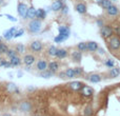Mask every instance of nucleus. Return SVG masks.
Returning <instances> with one entry per match:
<instances>
[{
	"instance_id": "f257e3e1",
	"label": "nucleus",
	"mask_w": 120,
	"mask_h": 116,
	"mask_svg": "<svg viewBox=\"0 0 120 116\" xmlns=\"http://www.w3.org/2000/svg\"><path fill=\"white\" fill-rule=\"evenodd\" d=\"M41 27H42L41 20L35 18V19H32L29 22V24H27V30H29V32L31 34H37L40 32Z\"/></svg>"
},
{
	"instance_id": "f03ea898",
	"label": "nucleus",
	"mask_w": 120,
	"mask_h": 116,
	"mask_svg": "<svg viewBox=\"0 0 120 116\" xmlns=\"http://www.w3.org/2000/svg\"><path fill=\"white\" fill-rule=\"evenodd\" d=\"M27 11H29V6L26 5L23 2H18V5H17V13L22 17L23 19L27 18Z\"/></svg>"
},
{
	"instance_id": "7ed1b4c3",
	"label": "nucleus",
	"mask_w": 120,
	"mask_h": 116,
	"mask_svg": "<svg viewBox=\"0 0 120 116\" xmlns=\"http://www.w3.org/2000/svg\"><path fill=\"white\" fill-rule=\"evenodd\" d=\"M101 36L105 39H110L111 37H113V34H114V30L110 27V25H103L101 27Z\"/></svg>"
},
{
	"instance_id": "20e7f679",
	"label": "nucleus",
	"mask_w": 120,
	"mask_h": 116,
	"mask_svg": "<svg viewBox=\"0 0 120 116\" xmlns=\"http://www.w3.org/2000/svg\"><path fill=\"white\" fill-rule=\"evenodd\" d=\"M109 48L110 50L113 51H117L120 49V38L117 36V37H111L110 40H109Z\"/></svg>"
},
{
	"instance_id": "39448f33",
	"label": "nucleus",
	"mask_w": 120,
	"mask_h": 116,
	"mask_svg": "<svg viewBox=\"0 0 120 116\" xmlns=\"http://www.w3.org/2000/svg\"><path fill=\"white\" fill-rule=\"evenodd\" d=\"M30 49H31L32 52H41L42 51V43L39 40H35V41H32L30 44Z\"/></svg>"
},
{
	"instance_id": "423d86ee",
	"label": "nucleus",
	"mask_w": 120,
	"mask_h": 116,
	"mask_svg": "<svg viewBox=\"0 0 120 116\" xmlns=\"http://www.w3.org/2000/svg\"><path fill=\"white\" fill-rule=\"evenodd\" d=\"M35 56L34 55H31V54H26L24 55L22 58V62L25 64V66H32V64L35 62Z\"/></svg>"
},
{
	"instance_id": "0eeeda50",
	"label": "nucleus",
	"mask_w": 120,
	"mask_h": 116,
	"mask_svg": "<svg viewBox=\"0 0 120 116\" xmlns=\"http://www.w3.org/2000/svg\"><path fill=\"white\" fill-rule=\"evenodd\" d=\"M17 30H16V27H11L10 30H8V31H5L4 32V34H3V37H4V39L5 40H11L12 38H14V35H15V32H16Z\"/></svg>"
},
{
	"instance_id": "6e6552de",
	"label": "nucleus",
	"mask_w": 120,
	"mask_h": 116,
	"mask_svg": "<svg viewBox=\"0 0 120 116\" xmlns=\"http://www.w3.org/2000/svg\"><path fill=\"white\" fill-rule=\"evenodd\" d=\"M48 64L49 63L45 60L40 59V60H38L37 64H36V68H37V70L39 71V72H43V71L48 70Z\"/></svg>"
},
{
	"instance_id": "1a4fd4ad",
	"label": "nucleus",
	"mask_w": 120,
	"mask_h": 116,
	"mask_svg": "<svg viewBox=\"0 0 120 116\" xmlns=\"http://www.w3.org/2000/svg\"><path fill=\"white\" fill-rule=\"evenodd\" d=\"M58 31H59V35L63 36L64 38H66L68 39V36H70V29H68V27H65V25H60L58 27Z\"/></svg>"
},
{
	"instance_id": "9d476101",
	"label": "nucleus",
	"mask_w": 120,
	"mask_h": 116,
	"mask_svg": "<svg viewBox=\"0 0 120 116\" xmlns=\"http://www.w3.org/2000/svg\"><path fill=\"white\" fill-rule=\"evenodd\" d=\"M83 87V83L80 82V81H72V82L68 85V88L72 89L73 91H80Z\"/></svg>"
},
{
	"instance_id": "9b49d317",
	"label": "nucleus",
	"mask_w": 120,
	"mask_h": 116,
	"mask_svg": "<svg viewBox=\"0 0 120 116\" xmlns=\"http://www.w3.org/2000/svg\"><path fill=\"white\" fill-rule=\"evenodd\" d=\"M81 91V94H82L83 96H85V97H89V96H92L94 94V91L92 88L87 87V85H83L82 89L80 90Z\"/></svg>"
},
{
	"instance_id": "f8f14e48",
	"label": "nucleus",
	"mask_w": 120,
	"mask_h": 116,
	"mask_svg": "<svg viewBox=\"0 0 120 116\" xmlns=\"http://www.w3.org/2000/svg\"><path fill=\"white\" fill-rule=\"evenodd\" d=\"M75 10L80 15H83L86 13V5H85L84 3H81V2L80 3H77L76 5H75Z\"/></svg>"
},
{
	"instance_id": "ddd939ff",
	"label": "nucleus",
	"mask_w": 120,
	"mask_h": 116,
	"mask_svg": "<svg viewBox=\"0 0 120 116\" xmlns=\"http://www.w3.org/2000/svg\"><path fill=\"white\" fill-rule=\"evenodd\" d=\"M101 79L102 78L99 74H91V75H89V77H87V80L92 83H98L101 81Z\"/></svg>"
},
{
	"instance_id": "4468645a",
	"label": "nucleus",
	"mask_w": 120,
	"mask_h": 116,
	"mask_svg": "<svg viewBox=\"0 0 120 116\" xmlns=\"http://www.w3.org/2000/svg\"><path fill=\"white\" fill-rule=\"evenodd\" d=\"M58 69H59V63L58 62H56V61H52V62H50V63L48 64V70L51 71L53 74L56 73L57 71H58Z\"/></svg>"
},
{
	"instance_id": "2eb2a0df",
	"label": "nucleus",
	"mask_w": 120,
	"mask_h": 116,
	"mask_svg": "<svg viewBox=\"0 0 120 116\" xmlns=\"http://www.w3.org/2000/svg\"><path fill=\"white\" fill-rule=\"evenodd\" d=\"M106 13H108L109 16H116V15H118L119 10H118V8H117L116 5H113L112 4V5L106 10Z\"/></svg>"
},
{
	"instance_id": "dca6fc26",
	"label": "nucleus",
	"mask_w": 120,
	"mask_h": 116,
	"mask_svg": "<svg viewBox=\"0 0 120 116\" xmlns=\"http://www.w3.org/2000/svg\"><path fill=\"white\" fill-rule=\"evenodd\" d=\"M8 61L11 62V64H12V66H18L21 64V62H22V59H21L20 57L17 55V56H14L12 58H10V60Z\"/></svg>"
},
{
	"instance_id": "f3484780",
	"label": "nucleus",
	"mask_w": 120,
	"mask_h": 116,
	"mask_svg": "<svg viewBox=\"0 0 120 116\" xmlns=\"http://www.w3.org/2000/svg\"><path fill=\"white\" fill-rule=\"evenodd\" d=\"M63 8V3L62 1H58V0H55L52 3V10L54 12H58V11H61V8Z\"/></svg>"
},
{
	"instance_id": "a211bd4d",
	"label": "nucleus",
	"mask_w": 120,
	"mask_h": 116,
	"mask_svg": "<svg viewBox=\"0 0 120 116\" xmlns=\"http://www.w3.org/2000/svg\"><path fill=\"white\" fill-rule=\"evenodd\" d=\"M98 43L96 41H90V42H87V51H90V52H92V53H94V52H96V51L98 50Z\"/></svg>"
},
{
	"instance_id": "6ab92c4d",
	"label": "nucleus",
	"mask_w": 120,
	"mask_h": 116,
	"mask_svg": "<svg viewBox=\"0 0 120 116\" xmlns=\"http://www.w3.org/2000/svg\"><path fill=\"white\" fill-rule=\"evenodd\" d=\"M72 59H73V61H75V62H80L81 59H82V53H81L79 50H78V52H77V51L73 52L72 53Z\"/></svg>"
},
{
	"instance_id": "aec40b11",
	"label": "nucleus",
	"mask_w": 120,
	"mask_h": 116,
	"mask_svg": "<svg viewBox=\"0 0 120 116\" xmlns=\"http://www.w3.org/2000/svg\"><path fill=\"white\" fill-rule=\"evenodd\" d=\"M36 12H37V10H36L34 6H30L29 8V11H27V18L29 19H35L36 18Z\"/></svg>"
},
{
	"instance_id": "412c9836",
	"label": "nucleus",
	"mask_w": 120,
	"mask_h": 116,
	"mask_svg": "<svg viewBox=\"0 0 120 116\" xmlns=\"http://www.w3.org/2000/svg\"><path fill=\"white\" fill-rule=\"evenodd\" d=\"M120 74V69L117 68V66H114V68L110 69V76L112 77V78H116V77H118Z\"/></svg>"
},
{
	"instance_id": "4be33fe9",
	"label": "nucleus",
	"mask_w": 120,
	"mask_h": 116,
	"mask_svg": "<svg viewBox=\"0 0 120 116\" xmlns=\"http://www.w3.org/2000/svg\"><path fill=\"white\" fill-rule=\"evenodd\" d=\"M68 56V51L65 49H58L57 50V54H56V57L59 58V59H62V58H65Z\"/></svg>"
},
{
	"instance_id": "5701e85b",
	"label": "nucleus",
	"mask_w": 120,
	"mask_h": 116,
	"mask_svg": "<svg viewBox=\"0 0 120 116\" xmlns=\"http://www.w3.org/2000/svg\"><path fill=\"white\" fill-rule=\"evenodd\" d=\"M45 11L43 8H38L37 12H36V18L39 19V20H43L45 18Z\"/></svg>"
},
{
	"instance_id": "b1692460",
	"label": "nucleus",
	"mask_w": 120,
	"mask_h": 116,
	"mask_svg": "<svg viewBox=\"0 0 120 116\" xmlns=\"http://www.w3.org/2000/svg\"><path fill=\"white\" fill-rule=\"evenodd\" d=\"M57 50H58V49H57L56 46H50V48L48 49V55L49 56H52V57H56Z\"/></svg>"
},
{
	"instance_id": "393cba45",
	"label": "nucleus",
	"mask_w": 120,
	"mask_h": 116,
	"mask_svg": "<svg viewBox=\"0 0 120 116\" xmlns=\"http://www.w3.org/2000/svg\"><path fill=\"white\" fill-rule=\"evenodd\" d=\"M20 109L23 112H27V111H30V109H31V104L27 101H23L20 106Z\"/></svg>"
},
{
	"instance_id": "a878e982",
	"label": "nucleus",
	"mask_w": 120,
	"mask_h": 116,
	"mask_svg": "<svg viewBox=\"0 0 120 116\" xmlns=\"http://www.w3.org/2000/svg\"><path fill=\"white\" fill-rule=\"evenodd\" d=\"M39 76L42 77V78H50V77L53 76V73L49 70H45V71H43V72H40Z\"/></svg>"
},
{
	"instance_id": "bb28decb",
	"label": "nucleus",
	"mask_w": 120,
	"mask_h": 116,
	"mask_svg": "<svg viewBox=\"0 0 120 116\" xmlns=\"http://www.w3.org/2000/svg\"><path fill=\"white\" fill-rule=\"evenodd\" d=\"M16 51H17V53H19V54H24V53H25V46H24V44L18 43L16 46Z\"/></svg>"
},
{
	"instance_id": "cd10ccee",
	"label": "nucleus",
	"mask_w": 120,
	"mask_h": 116,
	"mask_svg": "<svg viewBox=\"0 0 120 116\" xmlns=\"http://www.w3.org/2000/svg\"><path fill=\"white\" fill-rule=\"evenodd\" d=\"M77 49H78L80 52H85V51H87V43H85V42H80V43H78V46H77Z\"/></svg>"
},
{
	"instance_id": "c85d7f7f",
	"label": "nucleus",
	"mask_w": 120,
	"mask_h": 116,
	"mask_svg": "<svg viewBox=\"0 0 120 116\" xmlns=\"http://www.w3.org/2000/svg\"><path fill=\"white\" fill-rule=\"evenodd\" d=\"M64 72H65V75H66V77H68V79H72V78H74L75 77L74 69H66Z\"/></svg>"
},
{
	"instance_id": "c756f323",
	"label": "nucleus",
	"mask_w": 120,
	"mask_h": 116,
	"mask_svg": "<svg viewBox=\"0 0 120 116\" xmlns=\"http://www.w3.org/2000/svg\"><path fill=\"white\" fill-rule=\"evenodd\" d=\"M112 0H103V1L100 3V5L102 6L103 8H105V10H108L109 8H110L111 5H112Z\"/></svg>"
},
{
	"instance_id": "7c9ffc66",
	"label": "nucleus",
	"mask_w": 120,
	"mask_h": 116,
	"mask_svg": "<svg viewBox=\"0 0 120 116\" xmlns=\"http://www.w3.org/2000/svg\"><path fill=\"white\" fill-rule=\"evenodd\" d=\"M8 46L1 41V42H0V53H1V54H6V52H8Z\"/></svg>"
},
{
	"instance_id": "2f4dec72",
	"label": "nucleus",
	"mask_w": 120,
	"mask_h": 116,
	"mask_svg": "<svg viewBox=\"0 0 120 116\" xmlns=\"http://www.w3.org/2000/svg\"><path fill=\"white\" fill-rule=\"evenodd\" d=\"M17 55H18V53H17V51L14 50V49H10V50L6 52V56L8 58H12L14 56H17Z\"/></svg>"
},
{
	"instance_id": "473e14b6",
	"label": "nucleus",
	"mask_w": 120,
	"mask_h": 116,
	"mask_svg": "<svg viewBox=\"0 0 120 116\" xmlns=\"http://www.w3.org/2000/svg\"><path fill=\"white\" fill-rule=\"evenodd\" d=\"M104 64H105V66H108L109 69H112L115 66V61H114V59H108V60H105Z\"/></svg>"
},
{
	"instance_id": "72a5a7b5",
	"label": "nucleus",
	"mask_w": 120,
	"mask_h": 116,
	"mask_svg": "<svg viewBox=\"0 0 120 116\" xmlns=\"http://www.w3.org/2000/svg\"><path fill=\"white\" fill-rule=\"evenodd\" d=\"M82 73H83V69H82V68H80V66H78V68H75V69H74V74H75V77L82 75Z\"/></svg>"
},
{
	"instance_id": "f704fd0d",
	"label": "nucleus",
	"mask_w": 120,
	"mask_h": 116,
	"mask_svg": "<svg viewBox=\"0 0 120 116\" xmlns=\"http://www.w3.org/2000/svg\"><path fill=\"white\" fill-rule=\"evenodd\" d=\"M23 33H24V30L23 29H20V30H17L16 32H15V35H14V38H17V37H20V36L23 35Z\"/></svg>"
},
{
	"instance_id": "c9c22d12",
	"label": "nucleus",
	"mask_w": 120,
	"mask_h": 116,
	"mask_svg": "<svg viewBox=\"0 0 120 116\" xmlns=\"http://www.w3.org/2000/svg\"><path fill=\"white\" fill-rule=\"evenodd\" d=\"M84 114L85 116H91L93 114V111H92V107H86L84 109Z\"/></svg>"
},
{
	"instance_id": "e433bc0d",
	"label": "nucleus",
	"mask_w": 120,
	"mask_h": 116,
	"mask_svg": "<svg viewBox=\"0 0 120 116\" xmlns=\"http://www.w3.org/2000/svg\"><path fill=\"white\" fill-rule=\"evenodd\" d=\"M64 40H66V38H64L61 35H58L57 37H55V42H57V43H60V42L64 41Z\"/></svg>"
},
{
	"instance_id": "4c0bfd02",
	"label": "nucleus",
	"mask_w": 120,
	"mask_h": 116,
	"mask_svg": "<svg viewBox=\"0 0 120 116\" xmlns=\"http://www.w3.org/2000/svg\"><path fill=\"white\" fill-rule=\"evenodd\" d=\"M4 16H5V17H8V20L13 21V22H16V21H17V19L15 18V17L11 16V15H8V14H5V15H4Z\"/></svg>"
},
{
	"instance_id": "58836bf2",
	"label": "nucleus",
	"mask_w": 120,
	"mask_h": 116,
	"mask_svg": "<svg viewBox=\"0 0 120 116\" xmlns=\"http://www.w3.org/2000/svg\"><path fill=\"white\" fill-rule=\"evenodd\" d=\"M6 62H8V60H6L5 58H0V68H1V66H5Z\"/></svg>"
},
{
	"instance_id": "ea45409f",
	"label": "nucleus",
	"mask_w": 120,
	"mask_h": 116,
	"mask_svg": "<svg viewBox=\"0 0 120 116\" xmlns=\"http://www.w3.org/2000/svg\"><path fill=\"white\" fill-rule=\"evenodd\" d=\"M59 77L60 78H62V79H68V77H66V75H65V72L59 73Z\"/></svg>"
},
{
	"instance_id": "a19ab883",
	"label": "nucleus",
	"mask_w": 120,
	"mask_h": 116,
	"mask_svg": "<svg viewBox=\"0 0 120 116\" xmlns=\"http://www.w3.org/2000/svg\"><path fill=\"white\" fill-rule=\"evenodd\" d=\"M115 33H116V35H118V37L120 38V25L115 29Z\"/></svg>"
},
{
	"instance_id": "79ce46f5",
	"label": "nucleus",
	"mask_w": 120,
	"mask_h": 116,
	"mask_svg": "<svg viewBox=\"0 0 120 116\" xmlns=\"http://www.w3.org/2000/svg\"><path fill=\"white\" fill-rule=\"evenodd\" d=\"M68 8L66 5H63V8H61V11H62V13H63V14H66V13H68Z\"/></svg>"
},
{
	"instance_id": "37998d69",
	"label": "nucleus",
	"mask_w": 120,
	"mask_h": 116,
	"mask_svg": "<svg viewBox=\"0 0 120 116\" xmlns=\"http://www.w3.org/2000/svg\"><path fill=\"white\" fill-rule=\"evenodd\" d=\"M97 23H98V25H99L100 27H103V21H102V20H98V21H97Z\"/></svg>"
},
{
	"instance_id": "c03bdc74",
	"label": "nucleus",
	"mask_w": 120,
	"mask_h": 116,
	"mask_svg": "<svg viewBox=\"0 0 120 116\" xmlns=\"http://www.w3.org/2000/svg\"><path fill=\"white\" fill-rule=\"evenodd\" d=\"M97 51H99V54H100V55H101V54L103 55V54H104V50H103V49L98 48V50H97Z\"/></svg>"
},
{
	"instance_id": "a18cd8bd",
	"label": "nucleus",
	"mask_w": 120,
	"mask_h": 116,
	"mask_svg": "<svg viewBox=\"0 0 120 116\" xmlns=\"http://www.w3.org/2000/svg\"><path fill=\"white\" fill-rule=\"evenodd\" d=\"M11 66H12V64H11V62L10 61H8L5 63V66H4V68H11Z\"/></svg>"
},
{
	"instance_id": "49530a36",
	"label": "nucleus",
	"mask_w": 120,
	"mask_h": 116,
	"mask_svg": "<svg viewBox=\"0 0 120 116\" xmlns=\"http://www.w3.org/2000/svg\"><path fill=\"white\" fill-rule=\"evenodd\" d=\"M96 1H97V2H98V3H99V4H100V3H101V2H102V1H103V0H96Z\"/></svg>"
},
{
	"instance_id": "de8ad7c7",
	"label": "nucleus",
	"mask_w": 120,
	"mask_h": 116,
	"mask_svg": "<svg viewBox=\"0 0 120 116\" xmlns=\"http://www.w3.org/2000/svg\"><path fill=\"white\" fill-rule=\"evenodd\" d=\"M3 1H4V0H0V5H1V4L3 3Z\"/></svg>"
},
{
	"instance_id": "09e8293b",
	"label": "nucleus",
	"mask_w": 120,
	"mask_h": 116,
	"mask_svg": "<svg viewBox=\"0 0 120 116\" xmlns=\"http://www.w3.org/2000/svg\"><path fill=\"white\" fill-rule=\"evenodd\" d=\"M2 116H11V115H8V114H4V115H2Z\"/></svg>"
},
{
	"instance_id": "8fccbe9b",
	"label": "nucleus",
	"mask_w": 120,
	"mask_h": 116,
	"mask_svg": "<svg viewBox=\"0 0 120 116\" xmlns=\"http://www.w3.org/2000/svg\"><path fill=\"white\" fill-rule=\"evenodd\" d=\"M2 41V37H0V42H1Z\"/></svg>"
},
{
	"instance_id": "3c124183",
	"label": "nucleus",
	"mask_w": 120,
	"mask_h": 116,
	"mask_svg": "<svg viewBox=\"0 0 120 116\" xmlns=\"http://www.w3.org/2000/svg\"><path fill=\"white\" fill-rule=\"evenodd\" d=\"M58 1H63V0H58Z\"/></svg>"
},
{
	"instance_id": "603ef678",
	"label": "nucleus",
	"mask_w": 120,
	"mask_h": 116,
	"mask_svg": "<svg viewBox=\"0 0 120 116\" xmlns=\"http://www.w3.org/2000/svg\"><path fill=\"white\" fill-rule=\"evenodd\" d=\"M0 55H1V53H0Z\"/></svg>"
},
{
	"instance_id": "864d4df0",
	"label": "nucleus",
	"mask_w": 120,
	"mask_h": 116,
	"mask_svg": "<svg viewBox=\"0 0 120 116\" xmlns=\"http://www.w3.org/2000/svg\"><path fill=\"white\" fill-rule=\"evenodd\" d=\"M112 1H113V0H112Z\"/></svg>"
}]
</instances>
